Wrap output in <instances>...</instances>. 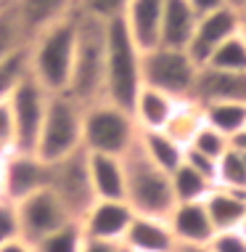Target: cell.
Instances as JSON below:
<instances>
[{"label":"cell","instance_id":"obj_50","mask_svg":"<svg viewBox=\"0 0 246 252\" xmlns=\"http://www.w3.org/2000/svg\"><path fill=\"white\" fill-rule=\"evenodd\" d=\"M0 8H3V0H0Z\"/></svg>","mask_w":246,"mask_h":252},{"label":"cell","instance_id":"obj_16","mask_svg":"<svg viewBox=\"0 0 246 252\" xmlns=\"http://www.w3.org/2000/svg\"><path fill=\"white\" fill-rule=\"evenodd\" d=\"M119 244L127 252H175L177 247L167 218L151 215H135Z\"/></svg>","mask_w":246,"mask_h":252},{"label":"cell","instance_id":"obj_23","mask_svg":"<svg viewBox=\"0 0 246 252\" xmlns=\"http://www.w3.org/2000/svg\"><path fill=\"white\" fill-rule=\"evenodd\" d=\"M138 149L164 173H175L186 154V149L177 146L164 130H138Z\"/></svg>","mask_w":246,"mask_h":252},{"label":"cell","instance_id":"obj_27","mask_svg":"<svg viewBox=\"0 0 246 252\" xmlns=\"http://www.w3.org/2000/svg\"><path fill=\"white\" fill-rule=\"evenodd\" d=\"M204 66L220 69V72H230V74H246V43H244V37L241 35L228 37L220 48L207 59Z\"/></svg>","mask_w":246,"mask_h":252},{"label":"cell","instance_id":"obj_19","mask_svg":"<svg viewBox=\"0 0 246 252\" xmlns=\"http://www.w3.org/2000/svg\"><path fill=\"white\" fill-rule=\"evenodd\" d=\"M196 11L188 5V0H164L162 27H159V45L162 48L186 51L191 35L196 30Z\"/></svg>","mask_w":246,"mask_h":252},{"label":"cell","instance_id":"obj_18","mask_svg":"<svg viewBox=\"0 0 246 252\" xmlns=\"http://www.w3.org/2000/svg\"><path fill=\"white\" fill-rule=\"evenodd\" d=\"M13 11H16L27 37L32 40L37 32L80 11V0H16Z\"/></svg>","mask_w":246,"mask_h":252},{"label":"cell","instance_id":"obj_38","mask_svg":"<svg viewBox=\"0 0 246 252\" xmlns=\"http://www.w3.org/2000/svg\"><path fill=\"white\" fill-rule=\"evenodd\" d=\"M188 5L196 11V16H204V13H212V11H220L225 5H230L228 0H188Z\"/></svg>","mask_w":246,"mask_h":252},{"label":"cell","instance_id":"obj_1","mask_svg":"<svg viewBox=\"0 0 246 252\" xmlns=\"http://www.w3.org/2000/svg\"><path fill=\"white\" fill-rule=\"evenodd\" d=\"M77 45V11L29 40V77L51 96L66 93Z\"/></svg>","mask_w":246,"mask_h":252},{"label":"cell","instance_id":"obj_11","mask_svg":"<svg viewBox=\"0 0 246 252\" xmlns=\"http://www.w3.org/2000/svg\"><path fill=\"white\" fill-rule=\"evenodd\" d=\"M238 30H241V13L233 5H225L220 11L204 13V16H199V22H196V30H193L191 43L186 48L188 56L199 66H204L207 59L220 48L225 40L238 35Z\"/></svg>","mask_w":246,"mask_h":252},{"label":"cell","instance_id":"obj_14","mask_svg":"<svg viewBox=\"0 0 246 252\" xmlns=\"http://www.w3.org/2000/svg\"><path fill=\"white\" fill-rule=\"evenodd\" d=\"M169 231H172L177 244L186 247H207L215 236V226H212L204 202H183L175 204L172 213L167 215Z\"/></svg>","mask_w":246,"mask_h":252},{"label":"cell","instance_id":"obj_32","mask_svg":"<svg viewBox=\"0 0 246 252\" xmlns=\"http://www.w3.org/2000/svg\"><path fill=\"white\" fill-rule=\"evenodd\" d=\"M188 149H193V152H199L204 157H209V159H220V157L230 149V138H225L222 133H217L215 127H209V125H204L199 133H196V138L191 141V146Z\"/></svg>","mask_w":246,"mask_h":252},{"label":"cell","instance_id":"obj_7","mask_svg":"<svg viewBox=\"0 0 246 252\" xmlns=\"http://www.w3.org/2000/svg\"><path fill=\"white\" fill-rule=\"evenodd\" d=\"M140 74H143V85L167 93L175 101H191L196 74H199V64L188 56V51L156 45V48L143 53Z\"/></svg>","mask_w":246,"mask_h":252},{"label":"cell","instance_id":"obj_25","mask_svg":"<svg viewBox=\"0 0 246 252\" xmlns=\"http://www.w3.org/2000/svg\"><path fill=\"white\" fill-rule=\"evenodd\" d=\"M201 109L204 122L217 133H222L225 138L233 141L246 130V101H222V104H207Z\"/></svg>","mask_w":246,"mask_h":252},{"label":"cell","instance_id":"obj_46","mask_svg":"<svg viewBox=\"0 0 246 252\" xmlns=\"http://www.w3.org/2000/svg\"><path fill=\"white\" fill-rule=\"evenodd\" d=\"M238 231H241V236L246 239V218H244V223H241V226H238Z\"/></svg>","mask_w":246,"mask_h":252},{"label":"cell","instance_id":"obj_29","mask_svg":"<svg viewBox=\"0 0 246 252\" xmlns=\"http://www.w3.org/2000/svg\"><path fill=\"white\" fill-rule=\"evenodd\" d=\"M27 45H29V37H27L13 5H3L0 8V61L8 59L11 53L27 48Z\"/></svg>","mask_w":246,"mask_h":252},{"label":"cell","instance_id":"obj_33","mask_svg":"<svg viewBox=\"0 0 246 252\" xmlns=\"http://www.w3.org/2000/svg\"><path fill=\"white\" fill-rule=\"evenodd\" d=\"M13 239H22V226H19V210L16 202L0 196V247Z\"/></svg>","mask_w":246,"mask_h":252},{"label":"cell","instance_id":"obj_40","mask_svg":"<svg viewBox=\"0 0 246 252\" xmlns=\"http://www.w3.org/2000/svg\"><path fill=\"white\" fill-rule=\"evenodd\" d=\"M0 252H35V247H32L29 242H24V239H13L8 244H3Z\"/></svg>","mask_w":246,"mask_h":252},{"label":"cell","instance_id":"obj_43","mask_svg":"<svg viewBox=\"0 0 246 252\" xmlns=\"http://www.w3.org/2000/svg\"><path fill=\"white\" fill-rule=\"evenodd\" d=\"M230 144H233V146H238V149H246V130H244L241 135H236V138L230 141Z\"/></svg>","mask_w":246,"mask_h":252},{"label":"cell","instance_id":"obj_47","mask_svg":"<svg viewBox=\"0 0 246 252\" xmlns=\"http://www.w3.org/2000/svg\"><path fill=\"white\" fill-rule=\"evenodd\" d=\"M228 3H230V5H233V8H236V5L241 3V0H228Z\"/></svg>","mask_w":246,"mask_h":252},{"label":"cell","instance_id":"obj_9","mask_svg":"<svg viewBox=\"0 0 246 252\" xmlns=\"http://www.w3.org/2000/svg\"><path fill=\"white\" fill-rule=\"evenodd\" d=\"M51 93L45 88H40L32 77H27L8 98L11 109V122H13V146L11 152H27L35 154V144L40 127L45 120V109Z\"/></svg>","mask_w":246,"mask_h":252},{"label":"cell","instance_id":"obj_37","mask_svg":"<svg viewBox=\"0 0 246 252\" xmlns=\"http://www.w3.org/2000/svg\"><path fill=\"white\" fill-rule=\"evenodd\" d=\"M0 146L5 152H11V146H13V122H11L8 101H0Z\"/></svg>","mask_w":246,"mask_h":252},{"label":"cell","instance_id":"obj_13","mask_svg":"<svg viewBox=\"0 0 246 252\" xmlns=\"http://www.w3.org/2000/svg\"><path fill=\"white\" fill-rule=\"evenodd\" d=\"M48 189V162L37 159L27 152L5 154V175H3V196L11 202H22L24 196Z\"/></svg>","mask_w":246,"mask_h":252},{"label":"cell","instance_id":"obj_24","mask_svg":"<svg viewBox=\"0 0 246 252\" xmlns=\"http://www.w3.org/2000/svg\"><path fill=\"white\" fill-rule=\"evenodd\" d=\"M204 125H207V122H204V109L196 104V101H177L172 117L164 125V133H167L177 146L188 149L191 141L196 138V133H199Z\"/></svg>","mask_w":246,"mask_h":252},{"label":"cell","instance_id":"obj_45","mask_svg":"<svg viewBox=\"0 0 246 252\" xmlns=\"http://www.w3.org/2000/svg\"><path fill=\"white\" fill-rule=\"evenodd\" d=\"M238 35H241L244 43H246V19H241V30H238Z\"/></svg>","mask_w":246,"mask_h":252},{"label":"cell","instance_id":"obj_6","mask_svg":"<svg viewBox=\"0 0 246 252\" xmlns=\"http://www.w3.org/2000/svg\"><path fill=\"white\" fill-rule=\"evenodd\" d=\"M82 149V106L66 93L48 98L45 120L40 127L35 157L43 162H58Z\"/></svg>","mask_w":246,"mask_h":252},{"label":"cell","instance_id":"obj_5","mask_svg":"<svg viewBox=\"0 0 246 252\" xmlns=\"http://www.w3.org/2000/svg\"><path fill=\"white\" fill-rule=\"evenodd\" d=\"M138 141V125L127 109L109 101L82 106V152L125 157Z\"/></svg>","mask_w":246,"mask_h":252},{"label":"cell","instance_id":"obj_26","mask_svg":"<svg viewBox=\"0 0 246 252\" xmlns=\"http://www.w3.org/2000/svg\"><path fill=\"white\" fill-rule=\"evenodd\" d=\"M169 183H172V194H175V204L183 202H204L207 194L215 189V183L209 178H204L201 173H196L193 167H188L183 162L175 173H169Z\"/></svg>","mask_w":246,"mask_h":252},{"label":"cell","instance_id":"obj_4","mask_svg":"<svg viewBox=\"0 0 246 252\" xmlns=\"http://www.w3.org/2000/svg\"><path fill=\"white\" fill-rule=\"evenodd\" d=\"M125 165V202L135 215L167 218L175 207L169 173H164L138 149V141L122 157Z\"/></svg>","mask_w":246,"mask_h":252},{"label":"cell","instance_id":"obj_28","mask_svg":"<svg viewBox=\"0 0 246 252\" xmlns=\"http://www.w3.org/2000/svg\"><path fill=\"white\" fill-rule=\"evenodd\" d=\"M27 77H29V45L0 61V101H8Z\"/></svg>","mask_w":246,"mask_h":252},{"label":"cell","instance_id":"obj_30","mask_svg":"<svg viewBox=\"0 0 246 252\" xmlns=\"http://www.w3.org/2000/svg\"><path fill=\"white\" fill-rule=\"evenodd\" d=\"M215 186L233 189V191H246V162L241 152L230 144V149L217 159V178Z\"/></svg>","mask_w":246,"mask_h":252},{"label":"cell","instance_id":"obj_20","mask_svg":"<svg viewBox=\"0 0 246 252\" xmlns=\"http://www.w3.org/2000/svg\"><path fill=\"white\" fill-rule=\"evenodd\" d=\"M87 173H90V186L95 199H125V165H122V157L87 154Z\"/></svg>","mask_w":246,"mask_h":252},{"label":"cell","instance_id":"obj_35","mask_svg":"<svg viewBox=\"0 0 246 252\" xmlns=\"http://www.w3.org/2000/svg\"><path fill=\"white\" fill-rule=\"evenodd\" d=\"M209 252H246V239L241 236V231H215L212 242L207 244Z\"/></svg>","mask_w":246,"mask_h":252},{"label":"cell","instance_id":"obj_15","mask_svg":"<svg viewBox=\"0 0 246 252\" xmlns=\"http://www.w3.org/2000/svg\"><path fill=\"white\" fill-rule=\"evenodd\" d=\"M162 13H164V0H130L122 11L130 37L135 45L146 53L159 45V27H162Z\"/></svg>","mask_w":246,"mask_h":252},{"label":"cell","instance_id":"obj_49","mask_svg":"<svg viewBox=\"0 0 246 252\" xmlns=\"http://www.w3.org/2000/svg\"><path fill=\"white\" fill-rule=\"evenodd\" d=\"M119 247H122V244H119ZM119 252H127V250H125V247H122V250H119Z\"/></svg>","mask_w":246,"mask_h":252},{"label":"cell","instance_id":"obj_12","mask_svg":"<svg viewBox=\"0 0 246 252\" xmlns=\"http://www.w3.org/2000/svg\"><path fill=\"white\" fill-rule=\"evenodd\" d=\"M133 218L135 213L125 199H95L90 210L80 218V226L87 239L119 244Z\"/></svg>","mask_w":246,"mask_h":252},{"label":"cell","instance_id":"obj_42","mask_svg":"<svg viewBox=\"0 0 246 252\" xmlns=\"http://www.w3.org/2000/svg\"><path fill=\"white\" fill-rule=\"evenodd\" d=\"M8 154V152H5ZM5 154H0V196H3V175H5Z\"/></svg>","mask_w":246,"mask_h":252},{"label":"cell","instance_id":"obj_48","mask_svg":"<svg viewBox=\"0 0 246 252\" xmlns=\"http://www.w3.org/2000/svg\"><path fill=\"white\" fill-rule=\"evenodd\" d=\"M13 3H16V0H3V5H13Z\"/></svg>","mask_w":246,"mask_h":252},{"label":"cell","instance_id":"obj_17","mask_svg":"<svg viewBox=\"0 0 246 252\" xmlns=\"http://www.w3.org/2000/svg\"><path fill=\"white\" fill-rule=\"evenodd\" d=\"M191 101H196L199 106L222 104V101H246V74H230L199 66Z\"/></svg>","mask_w":246,"mask_h":252},{"label":"cell","instance_id":"obj_44","mask_svg":"<svg viewBox=\"0 0 246 252\" xmlns=\"http://www.w3.org/2000/svg\"><path fill=\"white\" fill-rule=\"evenodd\" d=\"M236 11L241 13V19H246V0H241V3L236 5Z\"/></svg>","mask_w":246,"mask_h":252},{"label":"cell","instance_id":"obj_39","mask_svg":"<svg viewBox=\"0 0 246 252\" xmlns=\"http://www.w3.org/2000/svg\"><path fill=\"white\" fill-rule=\"evenodd\" d=\"M119 250L122 247H119V244H114V242H98V239H87V236H85L80 252H119Z\"/></svg>","mask_w":246,"mask_h":252},{"label":"cell","instance_id":"obj_21","mask_svg":"<svg viewBox=\"0 0 246 252\" xmlns=\"http://www.w3.org/2000/svg\"><path fill=\"white\" fill-rule=\"evenodd\" d=\"M204 207H207V215L215 231H233L246 218V191L215 186L204 199Z\"/></svg>","mask_w":246,"mask_h":252},{"label":"cell","instance_id":"obj_36","mask_svg":"<svg viewBox=\"0 0 246 252\" xmlns=\"http://www.w3.org/2000/svg\"><path fill=\"white\" fill-rule=\"evenodd\" d=\"M183 162H186L188 167H193L196 173H201L204 178H209L212 183H215V178H217V162H215V159H209V157L193 152V149H186V154H183Z\"/></svg>","mask_w":246,"mask_h":252},{"label":"cell","instance_id":"obj_22","mask_svg":"<svg viewBox=\"0 0 246 252\" xmlns=\"http://www.w3.org/2000/svg\"><path fill=\"white\" fill-rule=\"evenodd\" d=\"M177 101L169 98L167 93L162 91H154V88L143 85L135 96V104H133V120L138 125V130H164V125L172 117Z\"/></svg>","mask_w":246,"mask_h":252},{"label":"cell","instance_id":"obj_31","mask_svg":"<svg viewBox=\"0 0 246 252\" xmlns=\"http://www.w3.org/2000/svg\"><path fill=\"white\" fill-rule=\"evenodd\" d=\"M82 242H85V234H82L80 220H72L58 231H53V234L43 236L32 247H35V252H80Z\"/></svg>","mask_w":246,"mask_h":252},{"label":"cell","instance_id":"obj_34","mask_svg":"<svg viewBox=\"0 0 246 252\" xmlns=\"http://www.w3.org/2000/svg\"><path fill=\"white\" fill-rule=\"evenodd\" d=\"M127 3L130 0H80V11L109 22V19L122 16V11H125Z\"/></svg>","mask_w":246,"mask_h":252},{"label":"cell","instance_id":"obj_2","mask_svg":"<svg viewBox=\"0 0 246 252\" xmlns=\"http://www.w3.org/2000/svg\"><path fill=\"white\" fill-rule=\"evenodd\" d=\"M104 59L106 22L77 11V45H74L66 96H72L80 106H90L104 98Z\"/></svg>","mask_w":246,"mask_h":252},{"label":"cell","instance_id":"obj_41","mask_svg":"<svg viewBox=\"0 0 246 252\" xmlns=\"http://www.w3.org/2000/svg\"><path fill=\"white\" fill-rule=\"evenodd\" d=\"M175 252H209L207 247H186V244H177Z\"/></svg>","mask_w":246,"mask_h":252},{"label":"cell","instance_id":"obj_3","mask_svg":"<svg viewBox=\"0 0 246 252\" xmlns=\"http://www.w3.org/2000/svg\"><path fill=\"white\" fill-rule=\"evenodd\" d=\"M143 51L130 37L125 22L109 19L106 22V59H104V101L122 109H133L135 96L143 88L140 74ZM133 114V112H130Z\"/></svg>","mask_w":246,"mask_h":252},{"label":"cell","instance_id":"obj_8","mask_svg":"<svg viewBox=\"0 0 246 252\" xmlns=\"http://www.w3.org/2000/svg\"><path fill=\"white\" fill-rule=\"evenodd\" d=\"M48 189L58 196L66 213L74 220H80L95 202L90 173H87V154L80 149V152L64 157V159L51 162L48 165Z\"/></svg>","mask_w":246,"mask_h":252},{"label":"cell","instance_id":"obj_10","mask_svg":"<svg viewBox=\"0 0 246 252\" xmlns=\"http://www.w3.org/2000/svg\"><path fill=\"white\" fill-rule=\"evenodd\" d=\"M16 210H19L22 239L29 244L40 242L43 236L53 234V231H58L61 226L74 220L51 189H40V191L24 196L22 202H16Z\"/></svg>","mask_w":246,"mask_h":252}]
</instances>
